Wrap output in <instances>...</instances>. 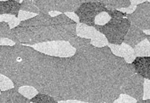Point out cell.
<instances>
[{
    "instance_id": "52a82bcc",
    "label": "cell",
    "mask_w": 150,
    "mask_h": 103,
    "mask_svg": "<svg viewBox=\"0 0 150 103\" xmlns=\"http://www.w3.org/2000/svg\"><path fill=\"white\" fill-rule=\"evenodd\" d=\"M127 18L142 30H150V2L137 5L134 12L128 14Z\"/></svg>"
},
{
    "instance_id": "4dcf8cb0",
    "label": "cell",
    "mask_w": 150,
    "mask_h": 103,
    "mask_svg": "<svg viewBox=\"0 0 150 103\" xmlns=\"http://www.w3.org/2000/svg\"><path fill=\"white\" fill-rule=\"evenodd\" d=\"M132 2V5H134V6H137L139 4H141L144 2H146V1H149L150 2V0H130Z\"/></svg>"
},
{
    "instance_id": "cb8c5ba5",
    "label": "cell",
    "mask_w": 150,
    "mask_h": 103,
    "mask_svg": "<svg viewBox=\"0 0 150 103\" xmlns=\"http://www.w3.org/2000/svg\"><path fill=\"white\" fill-rule=\"evenodd\" d=\"M11 29V28L8 22H0V38H8Z\"/></svg>"
},
{
    "instance_id": "ac0fdd59",
    "label": "cell",
    "mask_w": 150,
    "mask_h": 103,
    "mask_svg": "<svg viewBox=\"0 0 150 103\" xmlns=\"http://www.w3.org/2000/svg\"><path fill=\"white\" fill-rule=\"evenodd\" d=\"M69 42L74 48H76V50L83 46H86V45H88L89 44H91V40L90 39L83 38V37H80L77 35L72 37Z\"/></svg>"
},
{
    "instance_id": "d590c367",
    "label": "cell",
    "mask_w": 150,
    "mask_h": 103,
    "mask_svg": "<svg viewBox=\"0 0 150 103\" xmlns=\"http://www.w3.org/2000/svg\"><path fill=\"white\" fill-rule=\"evenodd\" d=\"M147 40H149V42H150V35H147Z\"/></svg>"
},
{
    "instance_id": "f546056e",
    "label": "cell",
    "mask_w": 150,
    "mask_h": 103,
    "mask_svg": "<svg viewBox=\"0 0 150 103\" xmlns=\"http://www.w3.org/2000/svg\"><path fill=\"white\" fill-rule=\"evenodd\" d=\"M66 14L69 16V18H71V19H73L74 21L77 22V23H80V19H79L78 16H77L74 12H68V13H66Z\"/></svg>"
},
{
    "instance_id": "3957f363",
    "label": "cell",
    "mask_w": 150,
    "mask_h": 103,
    "mask_svg": "<svg viewBox=\"0 0 150 103\" xmlns=\"http://www.w3.org/2000/svg\"><path fill=\"white\" fill-rule=\"evenodd\" d=\"M132 22L126 18H112L108 23L103 25H95L94 26L98 31L102 33L109 43L121 44L129 30Z\"/></svg>"
},
{
    "instance_id": "5bb4252c",
    "label": "cell",
    "mask_w": 150,
    "mask_h": 103,
    "mask_svg": "<svg viewBox=\"0 0 150 103\" xmlns=\"http://www.w3.org/2000/svg\"><path fill=\"white\" fill-rule=\"evenodd\" d=\"M21 10V3L15 0L0 1V13L1 14H11L18 17Z\"/></svg>"
},
{
    "instance_id": "d6a6232c",
    "label": "cell",
    "mask_w": 150,
    "mask_h": 103,
    "mask_svg": "<svg viewBox=\"0 0 150 103\" xmlns=\"http://www.w3.org/2000/svg\"><path fill=\"white\" fill-rule=\"evenodd\" d=\"M48 13H49V14L51 15L52 17H54V16H58V15L61 14L62 13H60V12H58V11H51V12H49Z\"/></svg>"
},
{
    "instance_id": "30bf717a",
    "label": "cell",
    "mask_w": 150,
    "mask_h": 103,
    "mask_svg": "<svg viewBox=\"0 0 150 103\" xmlns=\"http://www.w3.org/2000/svg\"><path fill=\"white\" fill-rule=\"evenodd\" d=\"M108 46L110 48L114 54L123 58L128 63H132L137 57L134 48L124 42L121 44H113L109 43Z\"/></svg>"
},
{
    "instance_id": "f1b7e54d",
    "label": "cell",
    "mask_w": 150,
    "mask_h": 103,
    "mask_svg": "<svg viewBox=\"0 0 150 103\" xmlns=\"http://www.w3.org/2000/svg\"><path fill=\"white\" fill-rule=\"evenodd\" d=\"M14 16H13V15L11 14H1V16H0V20H1V22H6L8 23Z\"/></svg>"
},
{
    "instance_id": "5b68a950",
    "label": "cell",
    "mask_w": 150,
    "mask_h": 103,
    "mask_svg": "<svg viewBox=\"0 0 150 103\" xmlns=\"http://www.w3.org/2000/svg\"><path fill=\"white\" fill-rule=\"evenodd\" d=\"M34 5L43 13L58 11L62 13L75 12L83 4L82 0H32Z\"/></svg>"
},
{
    "instance_id": "ba28073f",
    "label": "cell",
    "mask_w": 150,
    "mask_h": 103,
    "mask_svg": "<svg viewBox=\"0 0 150 103\" xmlns=\"http://www.w3.org/2000/svg\"><path fill=\"white\" fill-rule=\"evenodd\" d=\"M77 35L83 38L90 39L91 44L95 47L102 48L109 44L106 37L93 26L78 23L77 26Z\"/></svg>"
},
{
    "instance_id": "484cf974",
    "label": "cell",
    "mask_w": 150,
    "mask_h": 103,
    "mask_svg": "<svg viewBox=\"0 0 150 103\" xmlns=\"http://www.w3.org/2000/svg\"><path fill=\"white\" fill-rule=\"evenodd\" d=\"M106 12L110 15L112 18H123L128 16V13H123L122 11H117V10H113V11L108 10Z\"/></svg>"
},
{
    "instance_id": "7a4b0ae2",
    "label": "cell",
    "mask_w": 150,
    "mask_h": 103,
    "mask_svg": "<svg viewBox=\"0 0 150 103\" xmlns=\"http://www.w3.org/2000/svg\"><path fill=\"white\" fill-rule=\"evenodd\" d=\"M75 22L71 24L54 25L49 26L17 27L11 29L8 38L16 43L34 45L38 43L56 40L69 41L77 36V26Z\"/></svg>"
},
{
    "instance_id": "d4e9b609",
    "label": "cell",
    "mask_w": 150,
    "mask_h": 103,
    "mask_svg": "<svg viewBox=\"0 0 150 103\" xmlns=\"http://www.w3.org/2000/svg\"><path fill=\"white\" fill-rule=\"evenodd\" d=\"M37 13H30V12H28V11H19V16H18V19L22 22V21H25L27 19H31V18L37 16Z\"/></svg>"
},
{
    "instance_id": "4fadbf2b",
    "label": "cell",
    "mask_w": 150,
    "mask_h": 103,
    "mask_svg": "<svg viewBox=\"0 0 150 103\" xmlns=\"http://www.w3.org/2000/svg\"><path fill=\"white\" fill-rule=\"evenodd\" d=\"M131 64L135 73L142 76L144 79L150 80V56H137Z\"/></svg>"
},
{
    "instance_id": "83f0119b",
    "label": "cell",
    "mask_w": 150,
    "mask_h": 103,
    "mask_svg": "<svg viewBox=\"0 0 150 103\" xmlns=\"http://www.w3.org/2000/svg\"><path fill=\"white\" fill-rule=\"evenodd\" d=\"M0 44H1V45L13 46V45H14L16 44V42L8 38H1L0 39Z\"/></svg>"
},
{
    "instance_id": "9c48e42d",
    "label": "cell",
    "mask_w": 150,
    "mask_h": 103,
    "mask_svg": "<svg viewBox=\"0 0 150 103\" xmlns=\"http://www.w3.org/2000/svg\"><path fill=\"white\" fill-rule=\"evenodd\" d=\"M55 25L54 17H52L49 13L41 12L34 17L20 22L19 27H31V26H49Z\"/></svg>"
},
{
    "instance_id": "74e56055",
    "label": "cell",
    "mask_w": 150,
    "mask_h": 103,
    "mask_svg": "<svg viewBox=\"0 0 150 103\" xmlns=\"http://www.w3.org/2000/svg\"><path fill=\"white\" fill-rule=\"evenodd\" d=\"M0 1H7V0H0Z\"/></svg>"
},
{
    "instance_id": "7c38bea8",
    "label": "cell",
    "mask_w": 150,
    "mask_h": 103,
    "mask_svg": "<svg viewBox=\"0 0 150 103\" xmlns=\"http://www.w3.org/2000/svg\"><path fill=\"white\" fill-rule=\"evenodd\" d=\"M146 33L142 29L132 23L123 42L128 44L132 48H134L137 44H138L139 43L141 42L143 40H146Z\"/></svg>"
},
{
    "instance_id": "7402d4cb",
    "label": "cell",
    "mask_w": 150,
    "mask_h": 103,
    "mask_svg": "<svg viewBox=\"0 0 150 103\" xmlns=\"http://www.w3.org/2000/svg\"><path fill=\"white\" fill-rule=\"evenodd\" d=\"M112 17L107 12H102V13H99L98 16L95 18V25H103L111 20Z\"/></svg>"
},
{
    "instance_id": "603a6c76",
    "label": "cell",
    "mask_w": 150,
    "mask_h": 103,
    "mask_svg": "<svg viewBox=\"0 0 150 103\" xmlns=\"http://www.w3.org/2000/svg\"><path fill=\"white\" fill-rule=\"evenodd\" d=\"M137 99L131 96L128 95L126 94H120V97L117 99L115 100L114 102L115 103H135L137 102Z\"/></svg>"
},
{
    "instance_id": "e575fe53",
    "label": "cell",
    "mask_w": 150,
    "mask_h": 103,
    "mask_svg": "<svg viewBox=\"0 0 150 103\" xmlns=\"http://www.w3.org/2000/svg\"><path fill=\"white\" fill-rule=\"evenodd\" d=\"M144 32L146 33V35H150V30H145Z\"/></svg>"
},
{
    "instance_id": "6da1fadb",
    "label": "cell",
    "mask_w": 150,
    "mask_h": 103,
    "mask_svg": "<svg viewBox=\"0 0 150 103\" xmlns=\"http://www.w3.org/2000/svg\"><path fill=\"white\" fill-rule=\"evenodd\" d=\"M1 73L11 79L15 88L33 86L58 102L112 103L126 94L135 71L108 45L89 44L77 49L72 56L58 57L16 43L7 50Z\"/></svg>"
},
{
    "instance_id": "836d02e7",
    "label": "cell",
    "mask_w": 150,
    "mask_h": 103,
    "mask_svg": "<svg viewBox=\"0 0 150 103\" xmlns=\"http://www.w3.org/2000/svg\"><path fill=\"white\" fill-rule=\"evenodd\" d=\"M138 103H150V99H143L141 101L137 102Z\"/></svg>"
},
{
    "instance_id": "1f68e13d",
    "label": "cell",
    "mask_w": 150,
    "mask_h": 103,
    "mask_svg": "<svg viewBox=\"0 0 150 103\" xmlns=\"http://www.w3.org/2000/svg\"><path fill=\"white\" fill-rule=\"evenodd\" d=\"M108 0H82L83 2H106Z\"/></svg>"
},
{
    "instance_id": "44dd1931",
    "label": "cell",
    "mask_w": 150,
    "mask_h": 103,
    "mask_svg": "<svg viewBox=\"0 0 150 103\" xmlns=\"http://www.w3.org/2000/svg\"><path fill=\"white\" fill-rule=\"evenodd\" d=\"M13 87H15V85L11 79H10L8 76L1 73V76H0V88H1V90H8V89L13 88Z\"/></svg>"
},
{
    "instance_id": "8d00e7d4",
    "label": "cell",
    "mask_w": 150,
    "mask_h": 103,
    "mask_svg": "<svg viewBox=\"0 0 150 103\" xmlns=\"http://www.w3.org/2000/svg\"><path fill=\"white\" fill-rule=\"evenodd\" d=\"M15 1H16V2H20L21 0H15Z\"/></svg>"
},
{
    "instance_id": "d6986e66",
    "label": "cell",
    "mask_w": 150,
    "mask_h": 103,
    "mask_svg": "<svg viewBox=\"0 0 150 103\" xmlns=\"http://www.w3.org/2000/svg\"><path fill=\"white\" fill-rule=\"evenodd\" d=\"M21 11H28L30 13L39 14L42 12L37 6L34 4L32 0H23L21 3Z\"/></svg>"
},
{
    "instance_id": "4316f807",
    "label": "cell",
    "mask_w": 150,
    "mask_h": 103,
    "mask_svg": "<svg viewBox=\"0 0 150 103\" xmlns=\"http://www.w3.org/2000/svg\"><path fill=\"white\" fill-rule=\"evenodd\" d=\"M150 99V80L145 79L144 86V99Z\"/></svg>"
},
{
    "instance_id": "277c9868",
    "label": "cell",
    "mask_w": 150,
    "mask_h": 103,
    "mask_svg": "<svg viewBox=\"0 0 150 103\" xmlns=\"http://www.w3.org/2000/svg\"><path fill=\"white\" fill-rule=\"evenodd\" d=\"M33 48L47 55L58 57L72 56L74 55L77 51L69 41L65 40H56L38 43L34 44Z\"/></svg>"
},
{
    "instance_id": "2e32d148",
    "label": "cell",
    "mask_w": 150,
    "mask_h": 103,
    "mask_svg": "<svg viewBox=\"0 0 150 103\" xmlns=\"http://www.w3.org/2000/svg\"><path fill=\"white\" fill-rule=\"evenodd\" d=\"M136 56H149L150 42L147 39L143 40L134 48Z\"/></svg>"
},
{
    "instance_id": "9a60e30c",
    "label": "cell",
    "mask_w": 150,
    "mask_h": 103,
    "mask_svg": "<svg viewBox=\"0 0 150 103\" xmlns=\"http://www.w3.org/2000/svg\"><path fill=\"white\" fill-rule=\"evenodd\" d=\"M105 7L108 10H120L121 8H129L132 5L130 0H108L104 2Z\"/></svg>"
},
{
    "instance_id": "8fae6325",
    "label": "cell",
    "mask_w": 150,
    "mask_h": 103,
    "mask_svg": "<svg viewBox=\"0 0 150 103\" xmlns=\"http://www.w3.org/2000/svg\"><path fill=\"white\" fill-rule=\"evenodd\" d=\"M1 103H30V99L27 98L15 87L5 90H1L0 93Z\"/></svg>"
},
{
    "instance_id": "ffe728a7",
    "label": "cell",
    "mask_w": 150,
    "mask_h": 103,
    "mask_svg": "<svg viewBox=\"0 0 150 103\" xmlns=\"http://www.w3.org/2000/svg\"><path fill=\"white\" fill-rule=\"evenodd\" d=\"M19 91L27 98L31 99L33 97H35L39 93V90L36 87L30 85L22 86L19 88Z\"/></svg>"
},
{
    "instance_id": "e0dca14e",
    "label": "cell",
    "mask_w": 150,
    "mask_h": 103,
    "mask_svg": "<svg viewBox=\"0 0 150 103\" xmlns=\"http://www.w3.org/2000/svg\"><path fill=\"white\" fill-rule=\"evenodd\" d=\"M30 102L33 103H57V100L55 99L51 95L44 93L39 92L37 95L30 99Z\"/></svg>"
},
{
    "instance_id": "8992f818",
    "label": "cell",
    "mask_w": 150,
    "mask_h": 103,
    "mask_svg": "<svg viewBox=\"0 0 150 103\" xmlns=\"http://www.w3.org/2000/svg\"><path fill=\"white\" fill-rule=\"evenodd\" d=\"M107 11L108 9L103 2H83L74 13L78 16L80 23L94 27L96 16Z\"/></svg>"
}]
</instances>
